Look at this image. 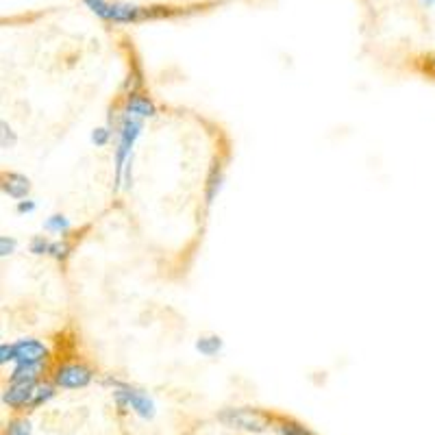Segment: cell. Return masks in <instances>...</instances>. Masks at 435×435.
<instances>
[{"instance_id":"10","label":"cell","mask_w":435,"mask_h":435,"mask_svg":"<svg viewBox=\"0 0 435 435\" xmlns=\"http://www.w3.org/2000/svg\"><path fill=\"white\" fill-rule=\"evenodd\" d=\"M222 185H224V165L220 159H213L209 174H207V183H204V202L213 204L215 196L220 194Z\"/></svg>"},{"instance_id":"21","label":"cell","mask_w":435,"mask_h":435,"mask_svg":"<svg viewBox=\"0 0 435 435\" xmlns=\"http://www.w3.org/2000/svg\"><path fill=\"white\" fill-rule=\"evenodd\" d=\"M18 248V239L16 237H9V235H3L0 237V257H9V255H14Z\"/></svg>"},{"instance_id":"8","label":"cell","mask_w":435,"mask_h":435,"mask_svg":"<svg viewBox=\"0 0 435 435\" xmlns=\"http://www.w3.org/2000/svg\"><path fill=\"white\" fill-rule=\"evenodd\" d=\"M152 16L148 7H139L135 3H111V22L116 24H133Z\"/></svg>"},{"instance_id":"2","label":"cell","mask_w":435,"mask_h":435,"mask_svg":"<svg viewBox=\"0 0 435 435\" xmlns=\"http://www.w3.org/2000/svg\"><path fill=\"white\" fill-rule=\"evenodd\" d=\"M144 131V120L139 118H133L129 116L124 109L120 113V120H118V144H116V152H113V165H116V189L122 187V176H124V170L126 165H129L133 161V148H135V142L139 139V135H142Z\"/></svg>"},{"instance_id":"1","label":"cell","mask_w":435,"mask_h":435,"mask_svg":"<svg viewBox=\"0 0 435 435\" xmlns=\"http://www.w3.org/2000/svg\"><path fill=\"white\" fill-rule=\"evenodd\" d=\"M105 386L111 388L113 401H116V407L120 409V414L133 412L135 416H139L142 420H152L157 414V405L150 399L148 392H144L142 388L133 386L129 381H122L116 377H105L102 379Z\"/></svg>"},{"instance_id":"9","label":"cell","mask_w":435,"mask_h":435,"mask_svg":"<svg viewBox=\"0 0 435 435\" xmlns=\"http://www.w3.org/2000/svg\"><path fill=\"white\" fill-rule=\"evenodd\" d=\"M0 187H3L5 196L14 198V200H24L31 191V181H29V176L22 172H5Z\"/></svg>"},{"instance_id":"3","label":"cell","mask_w":435,"mask_h":435,"mask_svg":"<svg viewBox=\"0 0 435 435\" xmlns=\"http://www.w3.org/2000/svg\"><path fill=\"white\" fill-rule=\"evenodd\" d=\"M217 420L228 429H239L246 433H266L272 420L266 414L250 407H226L217 414Z\"/></svg>"},{"instance_id":"17","label":"cell","mask_w":435,"mask_h":435,"mask_svg":"<svg viewBox=\"0 0 435 435\" xmlns=\"http://www.w3.org/2000/svg\"><path fill=\"white\" fill-rule=\"evenodd\" d=\"M83 5L100 20L111 22V3H107V0H83Z\"/></svg>"},{"instance_id":"23","label":"cell","mask_w":435,"mask_h":435,"mask_svg":"<svg viewBox=\"0 0 435 435\" xmlns=\"http://www.w3.org/2000/svg\"><path fill=\"white\" fill-rule=\"evenodd\" d=\"M9 362H14V346L7 344V342H3V344H0V364L7 366Z\"/></svg>"},{"instance_id":"25","label":"cell","mask_w":435,"mask_h":435,"mask_svg":"<svg viewBox=\"0 0 435 435\" xmlns=\"http://www.w3.org/2000/svg\"><path fill=\"white\" fill-rule=\"evenodd\" d=\"M420 5H422V7H431V5H435V3H433V0H420Z\"/></svg>"},{"instance_id":"26","label":"cell","mask_w":435,"mask_h":435,"mask_svg":"<svg viewBox=\"0 0 435 435\" xmlns=\"http://www.w3.org/2000/svg\"><path fill=\"white\" fill-rule=\"evenodd\" d=\"M433 3H435V0H433Z\"/></svg>"},{"instance_id":"12","label":"cell","mask_w":435,"mask_h":435,"mask_svg":"<svg viewBox=\"0 0 435 435\" xmlns=\"http://www.w3.org/2000/svg\"><path fill=\"white\" fill-rule=\"evenodd\" d=\"M44 231L53 235H68L72 231V222L63 213H53L44 220Z\"/></svg>"},{"instance_id":"15","label":"cell","mask_w":435,"mask_h":435,"mask_svg":"<svg viewBox=\"0 0 435 435\" xmlns=\"http://www.w3.org/2000/svg\"><path fill=\"white\" fill-rule=\"evenodd\" d=\"M74 246L70 244V242L66 237H61V239H55V242H50V250H48V257H53L55 261L63 263V261H68L70 259V255H72Z\"/></svg>"},{"instance_id":"24","label":"cell","mask_w":435,"mask_h":435,"mask_svg":"<svg viewBox=\"0 0 435 435\" xmlns=\"http://www.w3.org/2000/svg\"><path fill=\"white\" fill-rule=\"evenodd\" d=\"M37 209V202L35 200H18L16 204V211L18 213H33Z\"/></svg>"},{"instance_id":"4","label":"cell","mask_w":435,"mask_h":435,"mask_svg":"<svg viewBox=\"0 0 435 435\" xmlns=\"http://www.w3.org/2000/svg\"><path fill=\"white\" fill-rule=\"evenodd\" d=\"M94 370L81 362H63L53 370V383L59 390H81L94 381Z\"/></svg>"},{"instance_id":"19","label":"cell","mask_w":435,"mask_h":435,"mask_svg":"<svg viewBox=\"0 0 435 435\" xmlns=\"http://www.w3.org/2000/svg\"><path fill=\"white\" fill-rule=\"evenodd\" d=\"M16 142H18V137H16L14 129H11V126L3 120V122H0V146L7 150V148L14 146Z\"/></svg>"},{"instance_id":"11","label":"cell","mask_w":435,"mask_h":435,"mask_svg":"<svg viewBox=\"0 0 435 435\" xmlns=\"http://www.w3.org/2000/svg\"><path fill=\"white\" fill-rule=\"evenodd\" d=\"M224 349V342L220 336H200L196 340V351L202 355V357H215V355H220Z\"/></svg>"},{"instance_id":"5","label":"cell","mask_w":435,"mask_h":435,"mask_svg":"<svg viewBox=\"0 0 435 435\" xmlns=\"http://www.w3.org/2000/svg\"><path fill=\"white\" fill-rule=\"evenodd\" d=\"M11 346H14V364H46L50 360L48 346L35 338L11 342Z\"/></svg>"},{"instance_id":"7","label":"cell","mask_w":435,"mask_h":435,"mask_svg":"<svg viewBox=\"0 0 435 435\" xmlns=\"http://www.w3.org/2000/svg\"><path fill=\"white\" fill-rule=\"evenodd\" d=\"M122 109L129 113V116L139 118V120H146V118H155L157 116V105L152 102V98L146 96V94H142V92H137V89H131V92L126 94Z\"/></svg>"},{"instance_id":"22","label":"cell","mask_w":435,"mask_h":435,"mask_svg":"<svg viewBox=\"0 0 435 435\" xmlns=\"http://www.w3.org/2000/svg\"><path fill=\"white\" fill-rule=\"evenodd\" d=\"M418 68L425 72L429 79H433L435 81V53H429V55H425L422 57V61L418 63Z\"/></svg>"},{"instance_id":"18","label":"cell","mask_w":435,"mask_h":435,"mask_svg":"<svg viewBox=\"0 0 435 435\" xmlns=\"http://www.w3.org/2000/svg\"><path fill=\"white\" fill-rule=\"evenodd\" d=\"M50 250V239L46 235H35L29 242V252L37 255V257H42V255H48Z\"/></svg>"},{"instance_id":"20","label":"cell","mask_w":435,"mask_h":435,"mask_svg":"<svg viewBox=\"0 0 435 435\" xmlns=\"http://www.w3.org/2000/svg\"><path fill=\"white\" fill-rule=\"evenodd\" d=\"M109 142H111V131L107 126H98V129L92 131V144H96L98 148L107 146Z\"/></svg>"},{"instance_id":"13","label":"cell","mask_w":435,"mask_h":435,"mask_svg":"<svg viewBox=\"0 0 435 435\" xmlns=\"http://www.w3.org/2000/svg\"><path fill=\"white\" fill-rule=\"evenodd\" d=\"M274 429L279 435H316L309 427L301 425L298 420H292V418H281L274 422Z\"/></svg>"},{"instance_id":"6","label":"cell","mask_w":435,"mask_h":435,"mask_svg":"<svg viewBox=\"0 0 435 435\" xmlns=\"http://www.w3.org/2000/svg\"><path fill=\"white\" fill-rule=\"evenodd\" d=\"M35 386L37 383H9L3 390V405L9 409H16V412H22V409H31L33 396H35Z\"/></svg>"},{"instance_id":"16","label":"cell","mask_w":435,"mask_h":435,"mask_svg":"<svg viewBox=\"0 0 435 435\" xmlns=\"http://www.w3.org/2000/svg\"><path fill=\"white\" fill-rule=\"evenodd\" d=\"M3 435H33V425H31V420L24 418V416H18V418H14V420H9Z\"/></svg>"},{"instance_id":"14","label":"cell","mask_w":435,"mask_h":435,"mask_svg":"<svg viewBox=\"0 0 435 435\" xmlns=\"http://www.w3.org/2000/svg\"><path fill=\"white\" fill-rule=\"evenodd\" d=\"M57 386L55 383H37L35 386V396H33V403H31V409H37V407H42L46 403H50L55 399V394H57Z\"/></svg>"}]
</instances>
